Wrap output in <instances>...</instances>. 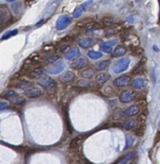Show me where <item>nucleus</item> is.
I'll use <instances>...</instances> for the list:
<instances>
[{"instance_id": "obj_24", "label": "nucleus", "mask_w": 160, "mask_h": 164, "mask_svg": "<svg viewBox=\"0 0 160 164\" xmlns=\"http://www.w3.org/2000/svg\"><path fill=\"white\" fill-rule=\"evenodd\" d=\"M100 49L102 50L103 52H105V53H111L112 52V47L109 46V45H107V43L105 42H103L101 45H100Z\"/></svg>"}, {"instance_id": "obj_26", "label": "nucleus", "mask_w": 160, "mask_h": 164, "mask_svg": "<svg viewBox=\"0 0 160 164\" xmlns=\"http://www.w3.org/2000/svg\"><path fill=\"white\" fill-rule=\"evenodd\" d=\"M126 148L131 147V145L133 144V141H134L133 136H132L131 135H126Z\"/></svg>"}, {"instance_id": "obj_9", "label": "nucleus", "mask_w": 160, "mask_h": 164, "mask_svg": "<svg viewBox=\"0 0 160 164\" xmlns=\"http://www.w3.org/2000/svg\"><path fill=\"white\" fill-rule=\"evenodd\" d=\"M136 153L135 152H131V153L126 154L125 156H123L116 164H131V162L135 159Z\"/></svg>"}, {"instance_id": "obj_21", "label": "nucleus", "mask_w": 160, "mask_h": 164, "mask_svg": "<svg viewBox=\"0 0 160 164\" xmlns=\"http://www.w3.org/2000/svg\"><path fill=\"white\" fill-rule=\"evenodd\" d=\"M80 55V51H79V49H77V48H73V49H71L70 51H69L67 54L65 55L66 57V59H74V58H76L77 56H79Z\"/></svg>"}, {"instance_id": "obj_19", "label": "nucleus", "mask_w": 160, "mask_h": 164, "mask_svg": "<svg viewBox=\"0 0 160 164\" xmlns=\"http://www.w3.org/2000/svg\"><path fill=\"white\" fill-rule=\"evenodd\" d=\"M92 82L89 81L88 79H81L80 81L77 82V85L79 87H85V88H88L90 86H92Z\"/></svg>"}, {"instance_id": "obj_27", "label": "nucleus", "mask_w": 160, "mask_h": 164, "mask_svg": "<svg viewBox=\"0 0 160 164\" xmlns=\"http://www.w3.org/2000/svg\"><path fill=\"white\" fill-rule=\"evenodd\" d=\"M103 22H104V24H105V25H110V24H112L114 21L112 18H110V17H105V18L103 19Z\"/></svg>"}, {"instance_id": "obj_11", "label": "nucleus", "mask_w": 160, "mask_h": 164, "mask_svg": "<svg viewBox=\"0 0 160 164\" xmlns=\"http://www.w3.org/2000/svg\"><path fill=\"white\" fill-rule=\"evenodd\" d=\"M147 85V82L146 80L143 79V78H135L133 81L131 83V85L132 87L135 88V89H142L144 88L145 86Z\"/></svg>"}, {"instance_id": "obj_13", "label": "nucleus", "mask_w": 160, "mask_h": 164, "mask_svg": "<svg viewBox=\"0 0 160 164\" xmlns=\"http://www.w3.org/2000/svg\"><path fill=\"white\" fill-rule=\"evenodd\" d=\"M11 18V14L7 9H2L0 12V25H3L7 23Z\"/></svg>"}, {"instance_id": "obj_12", "label": "nucleus", "mask_w": 160, "mask_h": 164, "mask_svg": "<svg viewBox=\"0 0 160 164\" xmlns=\"http://www.w3.org/2000/svg\"><path fill=\"white\" fill-rule=\"evenodd\" d=\"M123 126L126 130H133L134 128L138 126V120L135 118H129L124 122Z\"/></svg>"}, {"instance_id": "obj_23", "label": "nucleus", "mask_w": 160, "mask_h": 164, "mask_svg": "<svg viewBox=\"0 0 160 164\" xmlns=\"http://www.w3.org/2000/svg\"><path fill=\"white\" fill-rule=\"evenodd\" d=\"M59 59H60L59 55H53L45 59V62H46L47 64H55L56 62H58Z\"/></svg>"}, {"instance_id": "obj_4", "label": "nucleus", "mask_w": 160, "mask_h": 164, "mask_svg": "<svg viewBox=\"0 0 160 164\" xmlns=\"http://www.w3.org/2000/svg\"><path fill=\"white\" fill-rule=\"evenodd\" d=\"M135 96L136 94L134 93L133 91L131 90H124L120 93L119 95V100L121 103H129L131 101H133L135 99Z\"/></svg>"}, {"instance_id": "obj_2", "label": "nucleus", "mask_w": 160, "mask_h": 164, "mask_svg": "<svg viewBox=\"0 0 160 164\" xmlns=\"http://www.w3.org/2000/svg\"><path fill=\"white\" fill-rule=\"evenodd\" d=\"M129 62H131V61H129V58H123V59H118L117 62H114V64L112 66V71L116 74L124 72V71H126L128 69Z\"/></svg>"}, {"instance_id": "obj_31", "label": "nucleus", "mask_w": 160, "mask_h": 164, "mask_svg": "<svg viewBox=\"0 0 160 164\" xmlns=\"http://www.w3.org/2000/svg\"><path fill=\"white\" fill-rule=\"evenodd\" d=\"M159 22H160V10H159Z\"/></svg>"}, {"instance_id": "obj_30", "label": "nucleus", "mask_w": 160, "mask_h": 164, "mask_svg": "<svg viewBox=\"0 0 160 164\" xmlns=\"http://www.w3.org/2000/svg\"><path fill=\"white\" fill-rule=\"evenodd\" d=\"M157 127H158V131L160 132V120H159V122H158V125H157Z\"/></svg>"}, {"instance_id": "obj_15", "label": "nucleus", "mask_w": 160, "mask_h": 164, "mask_svg": "<svg viewBox=\"0 0 160 164\" xmlns=\"http://www.w3.org/2000/svg\"><path fill=\"white\" fill-rule=\"evenodd\" d=\"M126 53V48L124 45H117L115 49L112 51V56L114 58H119L124 56Z\"/></svg>"}, {"instance_id": "obj_8", "label": "nucleus", "mask_w": 160, "mask_h": 164, "mask_svg": "<svg viewBox=\"0 0 160 164\" xmlns=\"http://www.w3.org/2000/svg\"><path fill=\"white\" fill-rule=\"evenodd\" d=\"M75 77H76V75H75V73L73 72V71L68 70L59 77V80L62 83H69V82L73 81V80L75 79Z\"/></svg>"}, {"instance_id": "obj_17", "label": "nucleus", "mask_w": 160, "mask_h": 164, "mask_svg": "<svg viewBox=\"0 0 160 164\" xmlns=\"http://www.w3.org/2000/svg\"><path fill=\"white\" fill-rule=\"evenodd\" d=\"M33 86H34V83H33L32 82H29V81H21V82L18 83V85H17V87L22 89V90H24V91L32 88Z\"/></svg>"}, {"instance_id": "obj_22", "label": "nucleus", "mask_w": 160, "mask_h": 164, "mask_svg": "<svg viewBox=\"0 0 160 164\" xmlns=\"http://www.w3.org/2000/svg\"><path fill=\"white\" fill-rule=\"evenodd\" d=\"M94 74H95V71L91 69V68H89V69H85L84 71H83V72H81V76H83L84 79H90L94 76Z\"/></svg>"}, {"instance_id": "obj_18", "label": "nucleus", "mask_w": 160, "mask_h": 164, "mask_svg": "<svg viewBox=\"0 0 160 164\" xmlns=\"http://www.w3.org/2000/svg\"><path fill=\"white\" fill-rule=\"evenodd\" d=\"M109 64H110L109 59H105V61H102L100 62H97V64H95V68L98 71H103V70L107 69V66L109 65Z\"/></svg>"}, {"instance_id": "obj_20", "label": "nucleus", "mask_w": 160, "mask_h": 164, "mask_svg": "<svg viewBox=\"0 0 160 164\" xmlns=\"http://www.w3.org/2000/svg\"><path fill=\"white\" fill-rule=\"evenodd\" d=\"M43 74H44L43 68H35V69L30 73V77H31V78L38 79V77H40L41 75H43Z\"/></svg>"}, {"instance_id": "obj_5", "label": "nucleus", "mask_w": 160, "mask_h": 164, "mask_svg": "<svg viewBox=\"0 0 160 164\" xmlns=\"http://www.w3.org/2000/svg\"><path fill=\"white\" fill-rule=\"evenodd\" d=\"M129 77L128 75H123L116 78L113 81V85L117 87H122V86H126L129 83Z\"/></svg>"}, {"instance_id": "obj_14", "label": "nucleus", "mask_w": 160, "mask_h": 164, "mask_svg": "<svg viewBox=\"0 0 160 164\" xmlns=\"http://www.w3.org/2000/svg\"><path fill=\"white\" fill-rule=\"evenodd\" d=\"M139 111H140L139 107H138L137 105H132V106L129 107V108L126 109L125 111H124V115H126V116H134V115L138 114Z\"/></svg>"}, {"instance_id": "obj_7", "label": "nucleus", "mask_w": 160, "mask_h": 164, "mask_svg": "<svg viewBox=\"0 0 160 164\" xmlns=\"http://www.w3.org/2000/svg\"><path fill=\"white\" fill-rule=\"evenodd\" d=\"M42 94L41 92V89L38 88V87H35V86H33L32 88L28 89V90L25 91V95L27 97L29 98H32V99H34V98H38V97H40Z\"/></svg>"}, {"instance_id": "obj_16", "label": "nucleus", "mask_w": 160, "mask_h": 164, "mask_svg": "<svg viewBox=\"0 0 160 164\" xmlns=\"http://www.w3.org/2000/svg\"><path fill=\"white\" fill-rule=\"evenodd\" d=\"M109 78L110 76L108 75L107 73H99L98 75L96 76V83H97L98 85H103L109 80Z\"/></svg>"}, {"instance_id": "obj_29", "label": "nucleus", "mask_w": 160, "mask_h": 164, "mask_svg": "<svg viewBox=\"0 0 160 164\" xmlns=\"http://www.w3.org/2000/svg\"><path fill=\"white\" fill-rule=\"evenodd\" d=\"M8 108V103L3 102V101H0V110H3L5 109Z\"/></svg>"}, {"instance_id": "obj_10", "label": "nucleus", "mask_w": 160, "mask_h": 164, "mask_svg": "<svg viewBox=\"0 0 160 164\" xmlns=\"http://www.w3.org/2000/svg\"><path fill=\"white\" fill-rule=\"evenodd\" d=\"M78 43L83 48H89L94 44V40L91 38H81L78 40Z\"/></svg>"}, {"instance_id": "obj_28", "label": "nucleus", "mask_w": 160, "mask_h": 164, "mask_svg": "<svg viewBox=\"0 0 160 164\" xmlns=\"http://www.w3.org/2000/svg\"><path fill=\"white\" fill-rule=\"evenodd\" d=\"M99 28V26L98 25H96V24H90V25H88L86 27V31H94V30H96V29H98Z\"/></svg>"}, {"instance_id": "obj_1", "label": "nucleus", "mask_w": 160, "mask_h": 164, "mask_svg": "<svg viewBox=\"0 0 160 164\" xmlns=\"http://www.w3.org/2000/svg\"><path fill=\"white\" fill-rule=\"evenodd\" d=\"M37 83L38 85L42 86L46 91L53 92L56 88V82L52 78H50L47 75H41L37 79Z\"/></svg>"}, {"instance_id": "obj_3", "label": "nucleus", "mask_w": 160, "mask_h": 164, "mask_svg": "<svg viewBox=\"0 0 160 164\" xmlns=\"http://www.w3.org/2000/svg\"><path fill=\"white\" fill-rule=\"evenodd\" d=\"M4 97H5V99H7L8 101H10L12 103L16 104V105H22V104L25 103V99H24L23 97L19 96V95L14 90L8 91L7 93H5Z\"/></svg>"}, {"instance_id": "obj_25", "label": "nucleus", "mask_w": 160, "mask_h": 164, "mask_svg": "<svg viewBox=\"0 0 160 164\" xmlns=\"http://www.w3.org/2000/svg\"><path fill=\"white\" fill-rule=\"evenodd\" d=\"M102 56H103V54H102V53H100V52H96V51H89L88 52V57L90 59H100Z\"/></svg>"}, {"instance_id": "obj_6", "label": "nucleus", "mask_w": 160, "mask_h": 164, "mask_svg": "<svg viewBox=\"0 0 160 164\" xmlns=\"http://www.w3.org/2000/svg\"><path fill=\"white\" fill-rule=\"evenodd\" d=\"M87 64H88V62H87V59L85 58H79L73 61V62L71 64V66L74 69H81L84 66H86Z\"/></svg>"}]
</instances>
